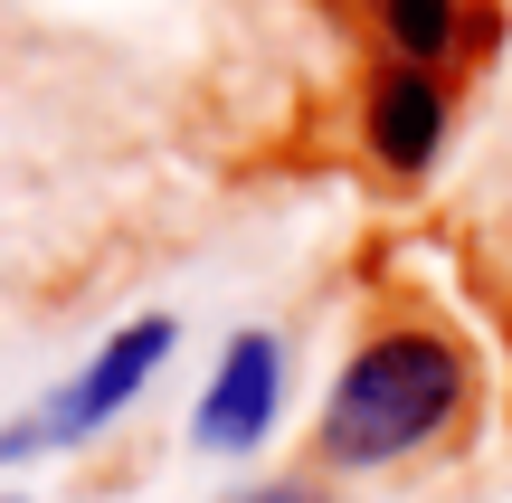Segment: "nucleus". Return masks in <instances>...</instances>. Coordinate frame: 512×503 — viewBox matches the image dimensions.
Returning a JSON list of instances; mask_svg holds the SVG:
<instances>
[{"label":"nucleus","instance_id":"nucleus-1","mask_svg":"<svg viewBox=\"0 0 512 503\" xmlns=\"http://www.w3.org/2000/svg\"><path fill=\"white\" fill-rule=\"evenodd\" d=\"M465 399V361L437 333H380L342 361L323 399V456L332 466H389V456L427 447Z\"/></svg>","mask_w":512,"mask_h":503},{"label":"nucleus","instance_id":"nucleus-2","mask_svg":"<svg viewBox=\"0 0 512 503\" xmlns=\"http://www.w3.org/2000/svg\"><path fill=\"white\" fill-rule=\"evenodd\" d=\"M171 342H181V333H171L162 314L124 323V333H114V342H105V352H95V361H86V371H76V380H67V390H57L38 418L0 428V466H10V456H48V447H86L105 418H124L133 399H143V380L171 361Z\"/></svg>","mask_w":512,"mask_h":503},{"label":"nucleus","instance_id":"nucleus-3","mask_svg":"<svg viewBox=\"0 0 512 503\" xmlns=\"http://www.w3.org/2000/svg\"><path fill=\"white\" fill-rule=\"evenodd\" d=\"M275 399H285V352H275L266 333H238L219 361V380H209L200 418H190V437H200L209 456H247L256 437L275 428Z\"/></svg>","mask_w":512,"mask_h":503},{"label":"nucleus","instance_id":"nucleus-4","mask_svg":"<svg viewBox=\"0 0 512 503\" xmlns=\"http://www.w3.org/2000/svg\"><path fill=\"white\" fill-rule=\"evenodd\" d=\"M437 143H446V95H437V76H418V67L380 76V95H370V152H380L389 171H427V162H437Z\"/></svg>","mask_w":512,"mask_h":503},{"label":"nucleus","instance_id":"nucleus-5","mask_svg":"<svg viewBox=\"0 0 512 503\" xmlns=\"http://www.w3.org/2000/svg\"><path fill=\"white\" fill-rule=\"evenodd\" d=\"M380 29H389V48L399 57H446L456 48V0H380Z\"/></svg>","mask_w":512,"mask_h":503},{"label":"nucleus","instance_id":"nucleus-6","mask_svg":"<svg viewBox=\"0 0 512 503\" xmlns=\"http://www.w3.org/2000/svg\"><path fill=\"white\" fill-rule=\"evenodd\" d=\"M238 503H313L304 485H256V494H238Z\"/></svg>","mask_w":512,"mask_h":503}]
</instances>
